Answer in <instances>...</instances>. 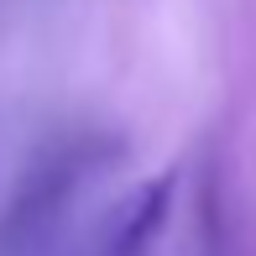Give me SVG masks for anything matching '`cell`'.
Listing matches in <instances>:
<instances>
[{"label": "cell", "instance_id": "6da1fadb", "mask_svg": "<svg viewBox=\"0 0 256 256\" xmlns=\"http://www.w3.org/2000/svg\"><path fill=\"white\" fill-rule=\"evenodd\" d=\"M94 168H100L94 142H63L42 162H32L21 188H16V199H10V209H6V246L10 251H42V240L58 230L74 188Z\"/></svg>", "mask_w": 256, "mask_h": 256}, {"label": "cell", "instance_id": "7a4b0ae2", "mask_svg": "<svg viewBox=\"0 0 256 256\" xmlns=\"http://www.w3.org/2000/svg\"><path fill=\"white\" fill-rule=\"evenodd\" d=\"M172 188H178V172L172 168L142 178L110 214H104L94 256H152L157 236L168 230V214H172Z\"/></svg>", "mask_w": 256, "mask_h": 256}]
</instances>
